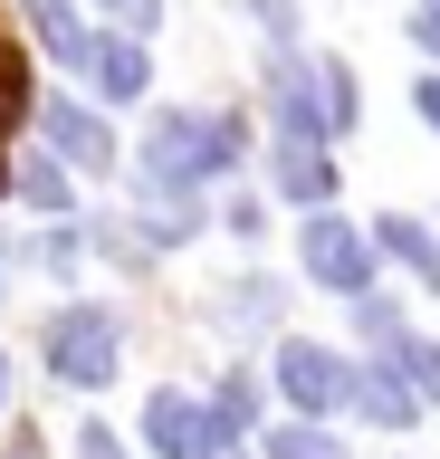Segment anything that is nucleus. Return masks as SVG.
Returning <instances> with one entry per match:
<instances>
[{
    "instance_id": "nucleus-1",
    "label": "nucleus",
    "mask_w": 440,
    "mask_h": 459,
    "mask_svg": "<svg viewBox=\"0 0 440 459\" xmlns=\"http://www.w3.org/2000/svg\"><path fill=\"white\" fill-rule=\"evenodd\" d=\"M220 163H239V115H163L144 134V172L163 192H182V182H202Z\"/></svg>"
},
{
    "instance_id": "nucleus-2",
    "label": "nucleus",
    "mask_w": 440,
    "mask_h": 459,
    "mask_svg": "<svg viewBox=\"0 0 440 459\" xmlns=\"http://www.w3.org/2000/svg\"><path fill=\"white\" fill-rule=\"evenodd\" d=\"M48 373L77 383V393L116 383V316H106V307H67L58 325H48Z\"/></svg>"
},
{
    "instance_id": "nucleus-3",
    "label": "nucleus",
    "mask_w": 440,
    "mask_h": 459,
    "mask_svg": "<svg viewBox=\"0 0 440 459\" xmlns=\"http://www.w3.org/2000/svg\"><path fill=\"white\" fill-rule=\"evenodd\" d=\"M144 440H153L163 459H220L230 430H220V411H202L192 393H153V402H144Z\"/></svg>"
},
{
    "instance_id": "nucleus-4",
    "label": "nucleus",
    "mask_w": 440,
    "mask_h": 459,
    "mask_svg": "<svg viewBox=\"0 0 440 459\" xmlns=\"http://www.w3.org/2000/svg\"><path fill=\"white\" fill-rule=\"evenodd\" d=\"M306 268H316L325 287H345V297H364V278H374V249H364V230H354V221L316 211V221H306Z\"/></svg>"
},
{
    "instance_id": "nucleus-5",
    "label": "nucleus",
    "mask_w": 440,
    "mask_h": 459,
    "mask_svg": "<svg viewBox=\"0 0 440 459\" xmlns=\"http://www.w3.org/2000/svg\"><path fill=\"white\" fill-rule=\"evenodd\" d=\"M278 383H288V402L297 411H335V402H354V373L325 354V344H278Z\"/></svg>"
},
{
    "instance_id": "nucleus-6",
    "label": "nucleus",
    "mask_w": 440,
    "mask_h": 459,
    "mask_svg": "<svg viewBox=\"0 0 440 459\" xmlns=\"http://www.w3.org/2000/svg\"><path fill=\"white\" fill-rule=\"evenodd\" d=\"M39 125H48V143H58V163H87V172L116 163V134H106L77 96H48V106H39Z\"/></svg>"
},
{
    "instance_id": "nucleus-7",
    "label": "nucleus",
    "mask_w": 440,
    "mask_h": 459,
    "mask_svg": "<svg viewBox=\"0 0 440 459\" xmlns=\"http://www.w3.org/2000/svg\"><path fill=\"white\" fill-rule=\"evenodd\" d=\"M87 77H96V96H106V106H125V96H144V48H134V39H87Z\"/></svg>"
},
{
    "instance_id": "nucleus-8",
    "label": "nucleus",
    "mask_w": 440,
    "mask_h": 459,
    "mask_svg": "<svg viewBox=\"0 0 440 459\" xmlns=\"http://www.w3.org/2000/svg\"><path fill=\"white\" fill-rule=\"evenodd\" d=\"M325 67H288L278 77V125H288V143H325Z\"/></svg>"
},
{
    "instance_id": "nucleus-9",
    "label": "nucleus",
    "mask_w": 440,
    "mask_h": 459,
    "mask_svg": "<svg viewBox=\"0 0 440 459\" xmlns=\"http://www.w3.org/2000/svg\"><path fill=\"white\" fill-rule=\"evenodd\" d=\"M278 192L306 201V211H325V192H335V163H325L316 143H288V153H278Z\"/></svg>"
},
{
    "instance_id": "nucleus-10",
    "label": "nucleus",
    "mask_w": 440,
    "mask_h": 459,
    "mask_svg": "<svg viewBox=\"0 0 440 459\" xmlns=\"http://www.w3.org/2000/svg\"><path fill=\"white\" fill-rule=\"evenodd\" d=\"M20 10H30V29L67 57V67H87V29H77V10H67V0H20Z\"/></svg>"
},
{
    "instance_id": "nucleus-11",
    "label": "nucleus",
    "mask_w": 440,
    "mask_h": 459,
    "mask_svg": "<svg viewBox=\"0 0 440 459\" xmlns=\"http://www.w3.org/2000/svg\"><path fill=\"white\" fill-rule=\"evenodd\" d=\"M364 383V411H374L383 430H402L411 411H421V393H402V364H383V373H354Z\"/></svg>"
},
{
    "instance_id": "nucleus-12",
    "label": "nucleus",
    "mask_w": 440,
    "mask_h": 459,
    "mask_svg": "<svg viewBox=\"0 0 440 459\" xmlns=\"http://www.w3.org/2000/svg\"><path fill=\"white\" fill-rule=\"evenodd\" d=\"M383 249L402 258L411 278H431V287H440V249H431V230H421V221H383Z\"/></svg>"
},
{
    "instance_id": "nucleus-13",
    "label": "nucleus",
    "mask_w": 440,
    "mask_h": 459,
    "mask_svg": "<svg viewBox=\"0 0 440 459\" xmlns=\"http://www.w3.org/2000/svg\"><path fill=\"white\" fill-rule=\"evenodd\" d=\"M10 192H20V201H39V211H58V201H67V163H48V153H30V163L10 172Z\"/></svg>"
},
{
    "instance_id": "nucleus-14",
    "label": "nucleus",
    "mask_w": 440,
    "mask_h": 459,
    "mask_svg": "<svg viewBox=\"0 0 440 459\" xmlns=\"http://www.w3.org/2000/svg\"><path fill=\"white\" fill-rule=\"evenodd\" d=\"M268 459H345V450H335L316 421H288V430H268Z\"/></svg>"
},
{
    "instance_id": "nucleus-15",
    "label": "nucleus",
    "mask_w": 440,
    "mask_h": 459,
    "mask_svg": "<svg viewBox=\"0 0 440 459\" xmlns=\"http://www.w3.org/2000/svg\"><path fill=\"white\" fill-rule=\"evenodd\" d=\"M393 364H402L411 383H421V393L440 402V344H393Z\"/></svg>"
},
{
    "instance_id": "nucleus-16",
    "label": "nucleus",
    "mask_w": 440,
    "mask_h": 459,
    "mask_svg": "<svg viewBox=\"0 0 440 459\" xmlns=\"http://www.w3.org/2000/svg\"><path fill=\"white\" fill-rule=\"evenodd\" d=\"M96 10H106V20H116L125 39H134V29H153V20H163V0H96Z\"/></svg>"
},
{
    "instance_id": "nucleus-17",
    "label": "nucleus",
    "mask_w": 440,
    "mask_h": 459,
    "mask_svg": "<svg viewBox=\"0 0 440 459\" xmlns=\"http://www.w3.org/2000/svg\"><path fill=\"white\" fill-rule=\"evenodd\" d=\"M249 10H259L268 39H288V29H297V0H249Z\"/></svg>"
},
{
    "instance_id": "nucleus-18",
    "label": "nucleus",
    "mask_w": 440,
    "mask_h": 459,
    "mask_svg": "<svg viewBox=\"0 0 440 459\" xmlns=\"http://www.w3.org/2000/svg\"><path fill=\"white\" fill-rule=\"evenodd\" d=\"M411 29H421V48H440V10H421V20H411Z\"/></svg>"
},
{
    "instance_id": "nucleus-19",
    "label": "nucleus",
    "mask_w": 440,
    "mask_h": 459,
    "mask_svg": "<svg viewBox=\"0 0 440 459\" xmlns=\"http://www.w3.org/2000/svg\"><path fill=\"white\" fill-rule=\"evenodd\" d=\"M421 115H431V125H440V77H421Z\"/></svg>"
},
{
    "instance_id": "nucleus-20",
    "label": "nucleus",
    "mask_w": 440,
    "mask_h": 459,
    "mask_svg": "<svg viewBox=\"0 0 440 459\" xmlns=\"http://www.w3.org/2000/svg\"><path fill=\"white\" fill-rule=\"evenodd\" d=\"M10 459H39V450H30V440H20V450H10Z\"/></svg>"
},
{
    "instance_id": "nucleus-21",
    "label": "nucleus",
    "mask_w": 440,
    "mask_h": 459,
    "mask_svg": "<svg viewBox=\"0 0 440 459\" xmlns=\"http://www.w3.org/2000/svg\"><path fill=\"white\" fill-rule=\"evenodd\" d=\"M0 383H10V364H0Z\"/></svg>"
},
{
    "instance_id": "nucleus-22",
    "label": "nucleus",
    "mask_w": 440,
    "mask_h": 459,
    "mask_svg": "<svg viewBox=\"0 0 440 459\" xmlns=\"http://www.w3.org/2000/svg\"><path fill=\"white\" fill-rule=\"evenodd\" d=\"M431 10H440V0H431Z\"/></svg>"
}]
</instances>
